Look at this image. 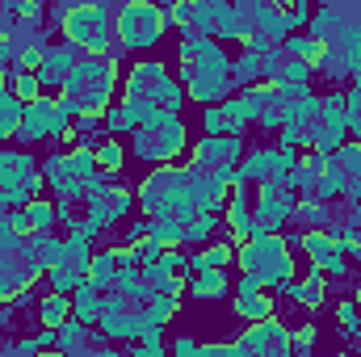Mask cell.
Instances as JSON below:
<instances>
[{"label": "cell", "mask_w": 361, "mask_h": 357, "mask_svg": "<svg viewBox=\"0 0 361 357\" xmlns=\"http://www.w3.org/2000/svg\"><path fill=\"white\" fill-rule=\"evenodd\" d=\"M235 152H240V139H227V135H219V139H202V143H197V169H206V160L227 164Z\"/></svg>", "instance_id": "cell-9"}, {"label": "cell", "mask_w": 361, "mask_h": 357, "mask_svg": "<svg viewBox=\"0 0 361 357\" xmlns=\"http://www.w3.org/2000/svg\"><path fill=\"white\" fill-rule=\"evenodd\" d=\"M336 315H341V324H345V328H357V303H341V311H336Z\"/></svg>", "instance_id": "cell-28"}, {"label": "cell", "mask_w": 361, "mask_h": 357, "mask_svg": "<svg viewBox=\"0 0 361 357\" xmlns=\"http://www.w3.org/2000/svg\"><path fill=\"white\" fill-rule=\"evenodd\" d=\"M51 109H55V97H42V101L25 105V118H21V126H17V135H21L25 143L42 139V135H47V122H51Z\"/></svg>", "instance_id": "cell-8"}, {"label": "cell", "mask_w": 361, "mask_h": 357, "mask_svg": "<svg viewBox=\"0 0 361 357\" xmlns=\"http://www.w3.org/2000/svg\"><path fill=\"white\" fill-rule=\"evenodd\" d=\"M180 147H185V122L180 118H169L160 126H143L135 135V156H143V160H173Z\"/></svg>", "instance_id": "cell-4"}, {"label": "cell", "mask_w": 361, "mask_h": 357, "mask_svg": "<svg viewBox=\"0 0 361 357\" xmlns=\"http://www.w3.org/2000/svg\"><path fill=\"white\" fill-rule=\"evenodd\" d=\"M169 85H173V76H169L164 63L139 59L130 68V76H126V101H152V105H160V92L169 89Z\"/></svg>", "instance_id": "cell-5"}, {"label": "cell", "mask_w": 361, "mask_h": 357, "mask_svg": "<svg viewBox=\"0 0 361 357\" xmlns=\"http://www.w3.org/2000/svg\"><path fill=\"white\" fill-rule=\"evenodd\" d=\"M55 17H59V34H63V42H72L80 55L114 59V63H118L122 47H118V38H114V13H109V4H101V0L55 4Z\"/></svg>", "instance_id": "cell-1"}, {"label": "cell", "mask_w": 361, "mask_h": 357, "mask_svg": "<svg viewBox=\"0 0 361 357\" xmlns=\"http://www.w3.org/2000/svg\"><path fill=\"white\" fill-rule=\"evenodd\" d=\"M101 122L109 126V135H122V131H130V126H135V118H130V109H126L122 101H118V105H109Z\"/></svg>", "instance_id": "cell-20"}, {"label": "cell", "mask_w": 361, "mask_h": 357, "mask_svg": "<svg viewBox=\"0 0 361 357\" xmlns=\"http://www.w3.org/2000/svg\"><path fill=\"white\" fill-rule=\"evenodd\" d=\"M202 126H206V135H210V139H219V135L227 131V118H223V109H219V105H206V114H202Z\"/></svg>", "instance_id": "cell-22"}, {"label": "cell", "mask_w": 361, "mask_h": 357, "mask_svg": "<svg viewBox=\"0 0 361 357\" xmlns=\"http://www.w3.org/2000/svg\"><path fill=\"white\" fill-rule=\"evenodd\" d=\"M42 59H47V47H42V42H25V47L17 51V72H34V76H38Z\"/></svg>", "instance_id": "cell-17"}, {"label": "cell", "mask_w": 361, "mask_h": 357, "mask_svg": "<svg viewBox=\"0 0 361 357\" xmlns=\"http://www.w3.org/2000/svg\"><path fill=\"white\" fill-rule=\"evenodd\" d=\"M315 337H319V332H315V324H302L290 341H294V349H311V345H315Z\"/></svg>", "instance_id": "cell-27"}, {"label": "cell", "mask_w": 361, "mask_h": 357, "mask_svg": "<svg viewBox=\"0 0 361 357\" xmlns=\"http://www.w3.org/2000/svg\"><path fill=\"white\" fill-rule=\"evenodd\" d=\"M4 8H8L13 17H21V21H38V17H42V4H25V0H8Z\"/></svg>", "instance_id": "cell-24"}, {"label": "cell", "mask_w": 361, "mask_h": 357, "mask_svg": "<svg viewBox=\"0 0 361 357\" xmlns=\"http://www.w3.org/2000/svg\"><path fill=\"white\" fill-rule=\"evenodd\" d=\"M38 357H63V353L59 349H47V353H38Z\"/></svg>", "instance_id": "cell-30"}, {"label": "cell", "mask_w": 361, "mask_h": 357, "mask_svg": "<svg viewBox=\"0 0 361 357\" xmlns=\"http://www.w3.org/2000/svg\"><path fill=\"white\" fill-rule=\"evenodd\" d=\"M76 59H80V51H76L72 42H55V47H47V59H42V68H38V85H42V92L47 89H63V80H68V72L76 68Z\"/></svg>", "instance_id": "cell-7"}, {"label": "cell", "mask_w": 361, "mask_h": 357, "mask_svg": "<svg viewBox=\"0 0 361 357\" xmlns=\"http://www.w3.org/2000/svg\"><path fill=\"white\" fill-rule=\"evenodd\" d=\"M341 164H345V173H353V181H345V189L349 193H361V143L341 147Z\"/></svg>", "instance_id": "cell-16"}, {"label": "cell", "mask_w": 361, "mask_h": 357, "mask_svg": "<svg viewBox=\"0 0 361 357\" xmlns=\"http://www.w3.org/2000/svg\"><path fill=\"white\" fill-rule=\"evenodd\" d=\"M114 85H118V63H114V59L80 55L55 101H59L72 118H76V114H97V118H105V109H109V101H114Z\"/></svg>", "instance_id": "cell-2"}, {"label": "cell", "mask_w": 361, "mask_h": 357, "mask_svg": "<svg viewBox=\"0 0 361 357\" xmlns=\"http://www.w3.org/2000/svg\"><path fill=\"white\" fill-rule=\"evenodd\" d=\"M197 298H214V294H223L227 290V277H223V269H206L202 277H197Z\"/></svg>", "instance_id": "cell-19"}, {"label": "cell", "mask_w": 361, "mask_h": 357, "mask_svg": "<svg viewBox=\"0 0 361 357\" xmlns=\"http://www.w3.org/2000/svg\"><path fill=\"white\" fill-rule=\"evenodd\" d=\"M248 17H252V30H257L261 38H269L277 51H281V47H286V38L294 34V30H290V21H286V8H281V4H273V0H257V4H248Z\"/></svg>", "instance_id": "cell-6"}, {"label": "cell", "mask_w": 361, "mask_h": 357, "mask_svg": "<svg viewBox=\"0 0 361 357\" xmlns=\"http://www.w3.org/2000/svg\"><path fill=\"white\" fill-rule=\"evenodd\" d=\"M68 320H72V298H68V294H47V298H42V324L59 332Z\"/></svg>", "instance_id": "cell-10"}, {"label": "cell", "mask_w": 361, "mask_h": 357, "mask_svg": "<svg viewBox=\"0 0 361 357\" xmlns=\"http://www.w3.org/2000/svg\"><path fill=\"white\" fill-rule=\"evenodd\" d=\"M173 353H177V357H193V341H177V345H173Z\"/></svg>", "instance_id": "cell-29"}, {"label": "cell", "mask_w": 361, "mask_h": 357, "mask_svg": "<svg viewBox=\"0 0 361 357\" xmlns=\"http://www.w3.org/2000/svg\"><path fill=\"white\" fill-rule=\"evenodd\" d=\"M173 311H177V303H173V298H152V307H147V320H152V324H164Z\"/></svg>", "instance_id": "cell-25"}, {"label": "cell", "mask_w": 361, "mask_h": 357, "mask_svg": "<svg viewBox=\"0 0 361 357\" xmlns=\"http://www.w3.org/2000/svg\"><path fill=\"white\" fill-rule=\"evenodd\" d=\"M193 25V0L164 4V30H189Z\"/></svg>", "instance_id": "cell-15"}, {"label": "cell", "mask_w": 361, "mask_h": 357, "mask_svg": "<svg viewBox=\"0 0 361 357\" xmlns=\"http://www.w3.org/2000/svg\"><path fill=\"white\" fill-rule=\"evenodd\" d=\"M164 34H169V30H164V8L152 4V0H126V4L114 13V38H118V47H122V55H126V51H147V47H156Z\"/></svg>", "instance_id": "cell-3"}, {"label": "cell", "mask_w": 361, "mask_h": 357, "mask_svg": "<svg viewBox=\"0 0 361 357\" xmlns=\"http://www.w3.org/2000/svg\"><path fill=\"white\" fill-rule=\"evenodd\" d=\"M281 8H286L290 30H298V25H307V21H311V4H302V0H290V4H281Z\"/></svg>", "instance_id": "cell-23"}, {"label": "cell", "mask_w": 361, "mask_h": 357, "mask_svg": "<svg viewBox=\"0 0 361 357\" xmlns=\"http://www.w3.org/2000/svg\"><path fill=\"white\" fill-rule=\"evenodd\" d=\"M122 160H126V152H122V143H114V139H105V143L97 147V169H109V173H118V169H122Z\"/></svg>", "instance_id": "cell-18"}, {"label": "cell", "mask_w": 361, "mask_h": 357, "mask_svg": "<svg viewBox=\"0 0 361 357\" xmlns=\"http://www.w3.org/2000/svg\"><path fill=\"white\" fill-rule=\"evenodd\" d=\"M261 76V59L257 55H248V51H240L235 59H231V85H244V89H252V80Z\"/></svg>", "instance_id": "cell-13"}, {"label": "cell", "mask_w": 361, "mask_h": 357, "mask_svg": "<svg viewBox=\"0 0 361 357\" xmlns=\"http://www.w3.org/2000/svg\"><path fill=\"white\" fill-rule=\"evenodd\" d=\"M8 92H13V97H17L21 105H34V101H42V97H47L34 72H17V76L8 80Z\"/></svg>", "instance_id": "cell-11"}, {"label": "cell", "mask_w": 361, "mask_h": 357, "mask_svg": "<svg viewBox=\"0 0 361 357\" xmlns=\"http://www.w3.org/2000/svg\"><path fill=\"white\" fill-rule=\"evenodd\" d=\"M25 214H30V227L42 236V231H51V223H55V210L47 206V202H30L25 206Z\"/></svg>", "instance_id": "cell-21"}, {"label": "cell", "mask_w": 361, "mask_h": 357, "mask_svg": "<svg viewBox=\"0 0 361 357\" xmlns=\"http://www.w3.org/2000/svg\"><path fill=\"white\" fill-rule=\"evenodd\" d=\"M114 277H118V261H114V253H97V257H92V265H89V277H85V282H89L92 290H101V286H109Z\"/></svg>", "instance_id": "cell-12"}, {"label": "cell", "mask_w": 361, "mask_h": 357, "mask_svg": "<svg viewBox=\"0 0 361 357\" xmlns=\"http://www.w3.org/2000/svg\"><path fill=\"white\" fill-rule=\"evenodd\" d=\"M227 92H231V76H223V80H189L193 101H223Z\"/></svg>", "instance_id": "cell-14"}, {"label": "cell", "mask_w": 361, "mask_h": 357, "mask_svg": "<svg viewBox=\"0 0 361 357\" xmlns=\"http://www.w3.org/2000/svg\"><path fill=\"white\" fill-rule=\"evenodd\" d=\"M206 261H210V269L231 265V248H227V244H210V248H206Z\"/></svg>", "instance_id": "cell-26"}]
</instances>
